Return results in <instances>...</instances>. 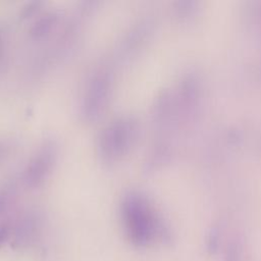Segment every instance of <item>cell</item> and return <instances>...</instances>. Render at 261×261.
Returning <instances> with one entry per match:
<instances>
[{
  "label": "cell",
  "instance_id": "1",
  "mask_svg": "<svg viewBox=\"0 0 261 261\" xmlns=\"http://www.w3.org/2000/svg\"><path fill=\"white\" fill-rule=\"evenodd\" d=\"M119 211L126 238L134 246L146 248L158 241L169 242L167 228L142 192L127 191L121 199Z\"/></svg>",
  "mask_w": 261,
  "mask_h": 261
},
{
  "label": "cell",
  "instance_id": "2",
  "mask_svg": "<svg viewBox=\"0 0 261 261\" xmlns=\"http://www.w3.org/2000/svg\"><path fill=\"white\" fill-rule=\"evenodd\" d=\"M139 130L135 116L124 114L111 119L101 128L97 139V152L101 161L109 166L122 161L135 147Z\"/></svg>",
  "mask_w": 261,
  "mask_h": 261
},
{
  "label": "cell",
  "instance_id": "3",
  "mask_svg": "<svg viewBox=\"0 0 261 261\" xmlns=\"http://www.w3.org/2000/svg\"><path fill=\"white\" fill-rule=\"evenodd\" d=\"M113 89L112 72L106 68L96 70L83 91L80 113L87 122L97 121L106 111Z\"/></svg>",
  "mask_w": 261,
  "mask_h": 261
},
{
  "label": "cell",
  "instance_id": "4",
  "mask_svg": "<svg viewBox=\"0 0 261 261\" xmlns=\"http://www.w3.org/2000/svg\"><path fill=\"white\" fill-rule=\"evenodd\" d=\"M58 157V146L53 140L44 141L25 164L21 179L30 189L42 187L50 177Z\"/></svg>",
  "mask_w": 261,
  "mask_h": 261
},
{
  "label": "cell",
  "instance_id": "5",
  "mask_svg": "<svg viewBox=\"0 0 261 261\" xmlns=\"http://www.w3.org/2000/svg\"><path fill=\"white\" fill-rule=\"evenodd\" d=\"M61 13L58 9H49L41 13L31 24L29 29V35L35 39H41L57 25L59 22Z\"/></svg>",
  "mask_w": 261,
  "mask_h": 261
},
{
  "label": "cell",
  "instance_id": "6",
  "mask_svg": "<svg viewBox=\"0 0 261 261\" xmlns=\"http://www.w3.org/2000/svg\"><path fill=\"white\" fill-rule=\"evenodd\" d=\"M16 193V184L14 180H7L0 187V218L9 208Z\"/></svg>",
  "mask_w": 261,
  "mask_h": 261
},
{
  "label": "cell",
  "instance_id": "7",
  "mask_svg": "<svg viewBox=\"0 0 261 261\" xmlns=\"http://www.w3.org/2000/svg\"><path fill=\"white\" fill-rule=\"evenodd\" d=\"M222 261H244L243 244L238 239L227 242L222 253Z\"/></svg>",
  "mask_w": 261,
  "mask_h": 261
},
{
  "label": "cell",
  "instance_id": "8",
  "mask_svg": "<svg viewBox=\"0 0 261 261\" xmlns=\"http://www.w3.org/2000/svg\"><path fill=\"white\" fill-rule=\"evenodd\" d=\"M221 238L219 234V230L217 228H213L209 231L205 240V251L208 256H215L218 254L221 247Z\"/></svg>",
  "mask_w": 261,
  "mask_h": 261
},
{
  "label": "cell",
  "instance_id": "9",
  "mask_svg": "<svg viewBox=\"0 0 261 261\" xmlns=\"http://www.w3.org/2000/svg\"><path fill=\"white\" fill-rule=\"evenodd\" d=\"M41 4H42V2H40V1H31V2L25 3L21 7V10H20L21 17L25 18V17H29L32 14H34L39 9Z\"/></svg>",
  "mask_w": 261,
  "mask_h": 261
},
{
  "label": "cell",
  "instance_id": "10",
  "mask_svg": "<svg viewBox=\"0 0 261 261\" xmlns=\"http://www.w3.org/2000/svg\"><path fill=\"white\" fill-rule=\"evenodd\" d=\"M8 234H9L8 227L6 225H4V224L0 225V248L6 242V240L8 238Z\"/></svg>",
  "mask_w": 261,
  "mask_h": 261
},
{
  "label": "cell",
  "instance_id": "11",
  "mask_svg": "<svg viewBox=\"0 0 261 261\" xmlns=\"http://www.w3.org/2000/svg\"><path fill=\"white\" fill-rule=\"evenodd\" d=\"M4 55H5V39H4L3 31L0 28V65L2 64Z\"/></svg>",
  "mask_w": 261,
  "mask_h": 261
},
{
  "label": "cell",
  "instance_id": "12",
  "mask_svg": "<svg viewBox=\"0 0 261 261\" xmlns=\"http://www.w3.org/2000/svg\"><path fill=\"white\" fill-rule=\"evenodd\" d=\"M1 150H2V147L0 146V155H1Z\"/></svg>",
  "mask_w": 261,
  "mask_h": 261
}]
</instances>
